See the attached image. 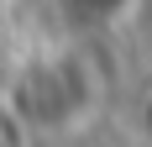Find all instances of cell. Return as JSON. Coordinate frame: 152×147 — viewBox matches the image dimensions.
I'll list each match as a JSON object with an SVG mask.
<instances>
[{"label":"cell","mask_w":152,"mask_h":147,"mask_svg":"<svg viewBox=\"0 0 152 147\" xmlns=\"http://www.w3.org/2000/svg\"><path fill=\"white\" fill-rule=\"evenodd\" d=\"M68 5H79V11H89V16H115L126 0H68Z\"/></svg>","instance_id":"obj_1"}]
</instances>
